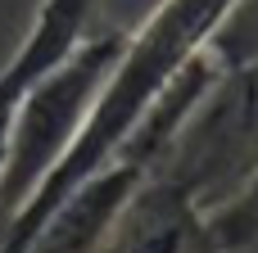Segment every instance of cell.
<instances>
[{
  "label": "cell",
  "mask_w": 258,
  "mask_h": 253,
  "mask_svg": "<svg viewBox=\"0 0 258 253\" xmlns=\"http://www.w3.org/2000/svg\"><path fill=\"white\" fill-rule=\"evenodd\" d=\"M227 9H231V0H159V9L122 41V54L109 68L104 86L95 91V100H91L82 127L73 131L68 149L54 158V167L36 181V190L27 195V204L0 231V253H23L27 240L36 235V226L86 177H95L104 163L118 158V149L127 145L132 127L150 109V100L181 68V59L195 54L209 41V32L218 27V18Z\"/></svg>",
  "instance_id": "cell-1"
},
{
  "label": "cell",
  "mask_w": 258,
  "mask_h": 253,
  "mask_svg": "<svg viewBox=\"0 0 258 253\" xmlns=\"http://www.w3.org/2000/svg\"><path fill=\"white\" fill-rule=\"evenodd\" d=\"M122 41H127L122 32H82L77 45L23 91L14 109V127H9V149L0 163V231L27 204V195L54 167V158L68 149L95 91L118 63Z\"/></svg>",
  "instance_id": "cell-2"
},
{
  "label": "cell",
  "mask_w": 258,
  "mask_h": 253,
  "mask_svg": "<svg viewBox=\"0 0 258 253\" xmlns=\"http://www.w3.org/2000/svg\"><path fill=\"white\" fill-rule=\"evenodd\" d=\"M91 14H95V0H41L18 54L0 68V163H5V149H9V127H14V109L23 100V91L54 59H63L77 45V36L86 32Z\"/></svg>",
  "instance_id": "cell-4"
},
{
  "label": "cell",
  "mask_w": 258,
  "mask_h": 253,
  "mask_svg": "<svg viewBox=\"0 0 258 253\" xmlns=\"http://www.w3.org/2000/svg\"><path fill=\"white\" fill-rule=\"evenodd\" d=\"M245 249H258V163L218 208L204 213L200 235L190 244V253H245Z\"/></svg>",
  "instance_id": "cell-5"
},
{
  "label": "cell",
  "mask_w": 258,
  "mask_h": 253,
  "mask_svg": "<svg viewBox=\"0 0 258 253\" xmlns=\"http://www.w3.org/2000/svg\"><path fill=\"white\" fill-rule=\"evenodd\" d=\"M258 163V63H222L177 122L150 172L172 181L200 213L218 208Z\"/></svg>",
  "instance_id": "cell-3"
},
{
  "label": "cell",
  "mask_w": 258,
  "mask_h": 253,
  "mask_svg": "<svg viewBox=\"0 0 258 253\" xmlns=\"http://www.w3.org/2000/svg\"><path fill=\"white\" fill-rule=\"evenodd\" d=\"M204 45L218 63H258V0H231Z\"/></svg>",
  "instance_id": "cell-6"
}]
</instances>
